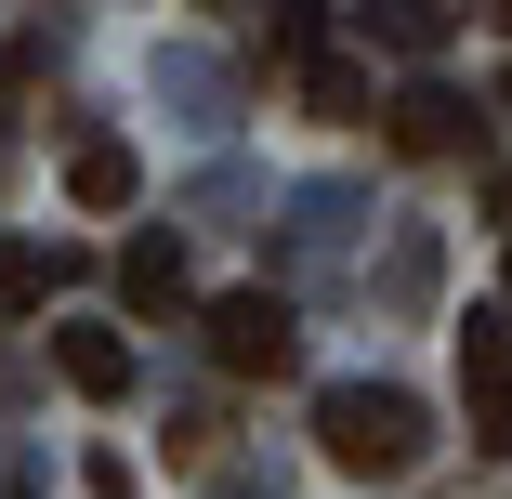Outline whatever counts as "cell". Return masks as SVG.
Instances as JSON below:
<instances>
[{
    "mask_svg": "<svg viewBox=\"0 0 512 499\" xmlns=\"http://www.w3.org/2000/svg\"><path fill=\"white\" fill-rule=\"evenodd\" d=\"M66 276H79L66 250H40V237H0V303H53Z\"/></svg>",
    "mask_w": 512,
    "mask_h": 499,
    "instance_id": "cell-9",
    "label": "cell"
},
{
    "mask_svg": "<svg viewBox=\"0 0 512 499\" xmlns=\"http://www.w3.org/2000/svg\"><path fill=\"white\" fill-rule=\"evenodd\" d=\"M119 303H132V316H171V303H184V250H171V237H132V250H119Z\"/></svg>",
    "mask_w": 512,
    "mask_h": 499,
    "instance_id": "cell-7",
    "label": "cell"
},
{
    "mask_svg": "<svg viewBox=\"0 0 512 499\" xmlns=\"http://www.w3.org/2000/svg\"><path fill=\"white\" fill-rule=\"evenodd\" d=\"M473 14H486V27H512V0H473Z\"/></svg>",
    "mask_w": 512,
    "mask_h": 499,
    "instance_id": "cell-12",
    "label": "cell"
},
{
    "mask_svg": "<svg viewBox=\"0 0 512 499\" xmlns=\"http://www.w3.org/2000/svg\"><path fill=\"white\" fill-rule=\"evenodd\" d=\"M316 447H329V473H407V460H421V394L329 381L316 394Z\"/></svg>",
    "mask_w": 512,
    "mask_h": 499,
    "instance_id": "cell-1",
    "label": "cell"
},
{
    "mask_svg": "<svg viewBox=\"0 0 512 499\" xmlns=\"http://www.w3.org/2000/svg\"><path fill=\"white\" fill-rule=\"evenodd\" d=\"M53 368L92 394V408H119V394H132V342H119V329H53Z\"/></svg>",
    "mask_w": 512,
    "mask_h": 499,
    "instance_id": "cell-5",
    "label": "cell"
},
{
    "mask_svg": "<svg viewBox=\"0 0 512 499\" xmlns=\"http://www.w3.org/2000/svg\"><path fill=\"white\" fill-rule=\"evenodd\" d=\"M381 145H394V158H460V145H473V106H460L447 79H407L394 106H381Z\"/></svg>",
    "mask_w": 512,
    "mask_h": 499,
    "instance_id": "cell-4",
    "label": "cell"
},
{
    "mask_svg": "<svg viewBox=\"0 0 512 499\" xmlns=\"http://www.w3.org/2000/svg\"><path fill=\"white\" fill-rule=\"evenodd\" d=\"M316 27H329V0H263V53L276 66H316Z\"/></svg>",
    "mask_w": 512,
    "mask_h": 499,
    "instance_id": "cell-10",
    "label": "cell"
},
{
    "mask_svg": "<svg viewBox=\"0 0 512 499\" xmlns=\"http://www.w3.org/2000/svg\"><path fill=\"white\" fill-rule=\"evenodd\" d=\"M302 106H316V119H355V106H368V79H355L342 53H316V66H302Z\"/></svg>",
    "mask_w": 512,
    "mask_h": 499,
    "instance_id": "cell-11",
    "label": "cell"
},
{
    "mask_svg": "<svg viewBox=\"0 0 512 499\" xmlns=\"http://www.w3.org/2000/svg\"><path fill=\"white\" fill-rule=\"evenodd\" d=\"M211 355H224L237 381H289V368H302V329H289L276 289H224V303H211Z\"/></svg>",
    "mask_w": 512,
    "mask_h": 499,
    "instance_id": "cell-3",
    "label": "cell"
},
{
    "mask_svg": "<svg viewBox=\"0 0 512 499\" xmlns=\"http://www.w3.org/2000/svg\"><path fill=\"white\" fill-rule=\"evenodd\" d=\"M447 27H460L447 0H368V40H381V53H407V66H421V53H447Z\"/></svg>",
    "mask_w": 512,
    "mask_h": 499,
    "instance_id": "cell-8",
    "label": "cell"
},
{
    "mask_svg": "<svg viewBox=\"0 0 512 499\" xmlns=\"http://www.w3.org/2000/svg\"><path fill=\"white\" fill-rule=\"evenodd\" d=\"M460 421H473V460H512V303L460 329Z\"/></svg>",
    "mask_w": 512,
    "mask_h": 499,
    "instance_id": "cell-2",
    "label": "cell"
},
{
    "mask_svg": "<svg viewBox=\"0 0 512 499\" xmlns=\"http://www.w3.org/2000/svg\"><path fill=\"white\" fill-rule=\"evenodd\" d=\"M66 197H79V211H132V197H145V158H132V145H106V132H92V145L66 158Z\"/></svg>",
    "mask_w": 512,
    "mask_h": 499,
    "instance_id": "cell-6",
    "label": "cell"
},
{
    "mask_svg": "<svg viewBox=\"0 0 512 499\" xmlns=\"http://www.w3.org/2000/svg\"><path fill=\"white\" fill-rule=\"evenodd\" d=\"M499 106H512V79H499Z\"/></svg>",
    "mask_w": 512,
    "mask_h": 499,
    "instance_id": "cell-13",
    "label": "cell"
}]
</instances>
